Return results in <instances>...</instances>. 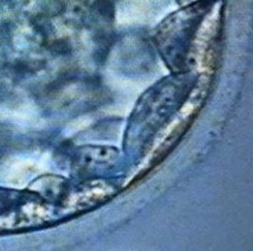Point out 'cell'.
<instances>
[{
	"label": "cell",
	"mask_w": 253,
	"mask_h": 251,
	"mask_svg": "<svg viewBox=\"0 0 253 251\" xmlns=\"http://www.w3.org/2000/svg\"><path fill=\"white\" fill-rule=\"evenodd\" d=\"M212 0H201L170 15L158 32V41L170 62H183L186 49Z\"/></svg>",
	"instance_id": "1"
}]
</instances>
